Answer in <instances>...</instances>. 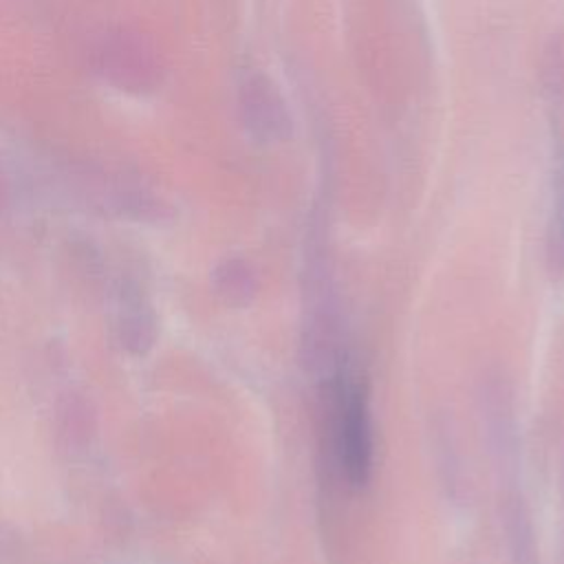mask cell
I'll return each instance as SVG.
<instances>
[{
	"instance_id": "obj_6",
	"label": "cell",
	"mask_w": 564,
	"mask_h": 564,
	"mask_svg": "<svg viewBox=\"0 0 564 564\" xmlns=\"http://www.w3.org/2000/svg\"><path fill=\"white\" fill-rule=\"evenodd\" d=\"M9 196H11V183H9L7 170H4V165H2V161H0V214L7 209Z\"/></svg>"
},
{
	"instance_id": "obj_3",
	"label": "cell",
	"mask_w": 564,
	"mask_h": 564,
	"mask_svg": "<svg viewBox=\"0 0 564 564\" xmlns=\"http://www.w3.org/2000/svg\"><path fill=\"white\" fill-rule=\"evenodd\" d=\"M115 302L117 344L132 357L148 355L156 344L159 324L145 286L134 275H119L115 282Z\"/></svg>"
},
{
	"instance_id": "obj_2",
	"label": "cell",
	"mask_w": 564,
	"mask_h": 564,
	"mask_svg": "<svg viewBox=\"0 0 564 564\" xmlns=\"http://www.w3.org/2000/svg\"><path fill=\"white\" fill-rule=\"evenodd\" d=\"M93 68L108 86L148 95L161 82V64L150 42L128 29H115L99 37L93 48Z\"/></svg>"
},
{
	"instance_id": "obj_1",
	"label": "cell",
	"mask_w": 564,
	"mask_h": 564,
	"mask_svg": "<svg viewBox=\"0 0 564 564\" xmlns=\"http://www.w3.org/2000/svg\"><path fill=\"white\" fill-rule=\"evenodd\" d=\"M333 436L346 480L364 485L372 467L370 410L364 386L348 372H341L333 386Z\"/></svg>"
},
{
	"instance_id": "obj_4",
	"label": "cell",
	"mask_w": 564,
	"mask_h": 564,
	"mask_svg": "<svg viewBox=\"0 0 564 564\" xmlns=\"http://www.w3.org/2000/svg\"><path fill=\"white\" fill-rule=\"evenodd\" d=\"M57 445L66 456H82L97 434V410L79 390H66L55 405Z\"/></svg>"
},
{
	"instance_id": "obj_5",
	"label": "cell",
	"mask_w": 564,
	"mask_h": 564,
	"mask_svg": "<svg viewBox=\"0 0 564 564\" xmlns=\"http://www.w3.org/2000/svg\"><path fill=\"white\" fill-rule=\"evenodd\" d=\"M75 264H77V271L82 275H86L88 280H99L101 278V258H99V251L95 249L93 242H86V240H77L73 242V251H70Z\"/></svg>"
}]
</instances>
